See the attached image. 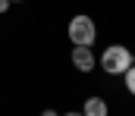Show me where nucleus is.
<instances>
[{"label":"nucleus","mask_w":135,"mask_h":116,"mask_svg":"<svg viewBox=\"0 0 135 116\" xmlns=\"http://www.w3.org/2000/svg\"><path fill=\"white\" fill-rule=\"evenodd\" d=\"M98 66H101L107 75H123L129 66H135V57H132V50L126 44H107V50L101 53Z\"/></svg>","instance_id":"1"},{"label":"nucleus","mask_w":135,"mask_h":116,"mask_svg":"<svg viewBox=\"0 0 135 116\" xmlns=\"http://www.w3.org/2000/svg\"><path fill=\"white\" fill-rule=\"evenodd\" d=\"M66 35H69V41H72V47H94V41H98V25H94L91 16L79 13V16L69 19Z\"/></svg>","instance_id":"2"},{"label":"nucleus","mask_w":135,"mask_h":116,"mask_svg":"<svg viewBox=\"0 0 135 116\" xmlns=\"http://www.w3.org/2000/svg\"><path fill=\"white\" fill-rule=\"evenodd\" d=\"M72 66L79 69V72H91L94 66H98V57H94V50L91 47H72Z\"/></svg>","instance_id":"3"},{"label":"nucleus","mask_w":135,"mask_h":116,"mask_svg":"<svg viewBox=\"0 0 135 116\" xmlns=\"http://www.w3.org/2000/svg\"><path fill=\"white\" fill-rule=\"evenodd\" d=\"M107 100L104 97H88L85 100V107H82V116H107Z\"/></svg>","instance_id":"4"},{"label":"nucleus","mask_w":135,"mask_h":116,"mask_svg":"<svg viewBox=\"0 0 135 116\" xmlns=\"http://www.w3.org/2000/svg\"><path fill=\"white\" fill-rule=\"evenodd\" d=\"M123 82H126V91L135 97V66H129V69L123 72Z\"/></svg>","instance_id":"5"},{"label":"nucleus","mask_w":135,"mask_h":116,"mask_svg":"<svg viewBox=\"0 0 135 116\" xmlns=\"http://www.w3.org/2000/svg\"><path fill=\"white\" fill-rule=\"evenodd\" d=\"M6 9H9V0H0V16H3Z\"/></svg>","instance_id":"6"},{"label":"nucleus","mask_w":135,"mask_h":116,"mask_svg":"<svg viewBox=\"0 0 135 116\" xmlns=\"http://www.w3.org/2000/svg\"><path fill=\"white\" fill-rule=\"evenodd\" d=\"M41 116H60V113H57V110H44Z\"/></svg>","instance_id":"7"},{"label":"nucleus","mask_w":135,"mask_h":116,"mask_svg":"<svg viewBox=\"0 0 135 116\" xmlns=\"http://www.w3.org/2000/svg\"><path fill=\"white\" fill-rule=\"evenodd\" d=\"M63 116H82V110H69V113H63Z\"/></svg>","instance_id":"8"},{"label":"nucleus","mask_w":135,"mask_h":116,"mask_svg":"<svg viewBox=\"0 0 135 116\" xmlns=\"http://www.w3.org/2000/svg\"><path fill=\"white\" fill-rule=\"evenodd\" d=\"M9 3H22V0H9Z\"/></svg>","instance_id":"9"}]
</instances>
